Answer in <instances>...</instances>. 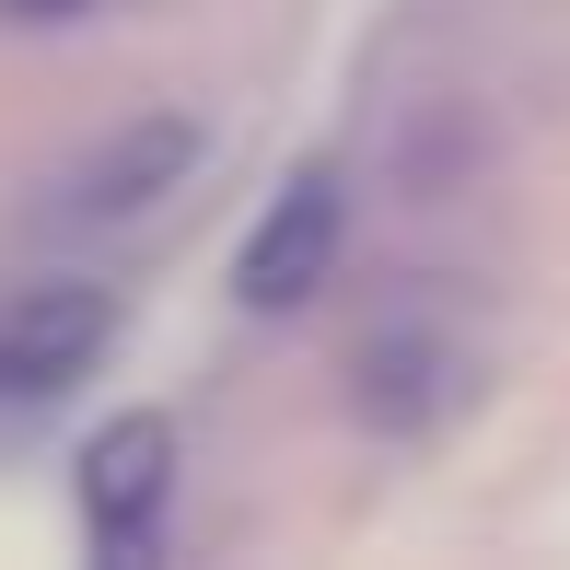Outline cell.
<instances>
[{"instance_id":"1","label":"cell","mask_w":570,"mask_h":570,"mask_svg":"<svg viewBox=\"0 0 570 570\" xmlns=\"http://www.w3.org/2000/svg\"><path fill=\"white\" fill-rule=\"evenodd\" d=\"M106 350H117V303L94 279L0 292V396H70Z\"/></svg>"},{"instance_id":"2","label":"cell","mask_w":570,"mask_h":570,"mask_svg":"<svg viewBox=\"0 0 570 570\" xmlns=\"http://www.w3.org/2000/svg\"><path fill=\"white\" fill-rule=\"evenodd\" d=\"M338 175L326 164H303L292 187L268 198V222L245 233V256H233V292L256 303V315H292L303 292H326V268H338Z\"/></svg>"},{"instance_id":"4","label":"cell","mask_w":570,"mask_h":570,"mask_svg":"<svg viewBox=\"0 0 570 570\" xmlns=\"http://www.w3.org/2000/svg\"><path fill=\"white\" fill-rule=\"evenodd\" d=\"M198 117H128L106 151H82V175H70V210L82 222H128V210H151V198H175L198 175Z\"/></svg>"},{"instance_id":"3","label":"cell","mask_w":570,"mask_h":570,"mask_svg":"<svg viewBox=\"0 0 570 570\" xmlns=\"http://www.w3.org/2000/svg\"><path fill=\"white\" fill-rule=\"evenodd\" d=\"M175 501V420H151V407H128L82 443V524L94 548H140L151 524H164Z\"/></svg>"},{"instance_id":"5","label":"cell","mask_w":570,"mask_h":570,"mask_svg":"<svg viewBox=\"0 0 570 570\" xmlns=\"http://www.w3.org/2000/svg\"><path fill=\"white\" fill-rule=\"evenodd\" d=\"M12 23H70V12H94V0H0Z\"/></svg>"}]
</instances>
